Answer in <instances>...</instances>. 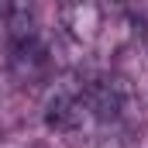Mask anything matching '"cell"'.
Here are the masks:
<instances>
[{
	"label": "cell",
	"mask_w": 148,
	"mask_h": 148,
	"mask_svg": "<svg viewBox=\"0 0 148 148\" xmlns=\"http://www.w3.org/2000/svg\"><path fill=\"white\" fill-rule=\"evenodd\" d=\"M59 21H62L69 38H76L79 45H90L100 31V7L93 0H62L59 3Z\"/></svg>",
	"instance_id": "obj_1"
}]
</instances>
